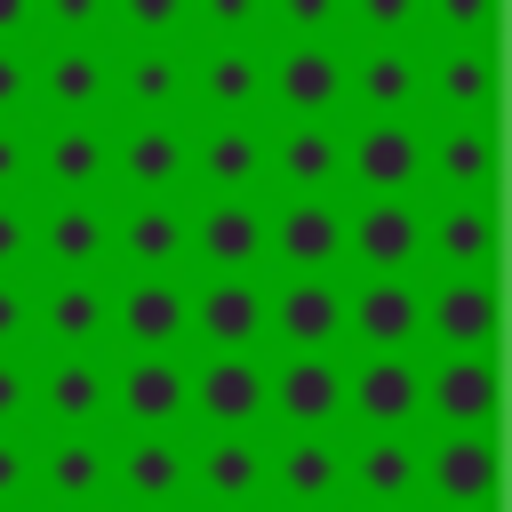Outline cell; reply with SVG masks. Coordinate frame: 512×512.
Masks as SVG:
<instances>
[{
    "mask_svg": "<svg viewBox=\"0 0 512 512\" xmlns=\"http://www.w3.org/2000/svg\"><path fill=\"white\" fill-rule=\"evenodd\" d=\"M32 120H112V40H32Z\"/></svg>",
    "mask_w": 512,
    "mask_h": 512,
    "instance_id": "obj_1",
    "label": "cell"
},
{
    "mask_svg": "<svg viewBox=\"0 0 512 512\" xmlns=\"http://www.w3.org/2000/svg\"><path fill=\"white\" fill-rule=\"evenodd\" d=\"M264 120H344V40H264Z\"/></svg>",
    "mask_w": 512,
    "mask_h": 512,
    "instance_id": "obj_2",
    "label": "cell"
},
{
    "mask_svg": "<svg viewBox=\"0 0 512 512\" xmlns=\"http://www.w3.org/2000/svg\"><path fill=\"white\" fill-rule=\"evenodd\" d=\"M344 120H424V40H344Z\"/></svg>",
    "mask_w": 512,
    "mask_h": 512,
    "instance_id": "obj_3",
    "label": "cell"
},
{
    "mask_svg": "<svg viewBox=\"0 0 512 512\" xmlns=\"http://www.w3.org/2000/svg\"><path fill=\"white\" fill-rule=\"evenodd\" d=\"M184 272H264V192H184Z\"/></svg>",
    "mask_w": 512,
    "mask_h": 512,
    "instance_id": "obj_4",
    "label": "cell"
},
{
    "mask_svg": "<svg viewBox=\"0 0 512 512\" xmlns=\"http://www.w3.org/2000/svg\"><path fill=\"white\" fill-rule=\"evenodd\" d=\"M264 272H344V192H264Z\"/></svg>",
    "mask_w": 512,
    "mask_h": 512,
    "instance_id": "obj_5",
    "label": "cell"
},
{
    "mask_svg": "<svg viewBox=\"0 0 512 512\" xmlns=\"http://www.w3.org/2000/svg\"><path fill=\"white\" fill-rule=\"evenodd\" d=\"M344 272H424V192H344Z\"/></svg>",
    "mask_w": 512,
    "mask_h": 512,
    "instance_id": "obj_6",
    "label": "cell"
},
{
    "mask_svg": "<svg viewBox=\"0 0 512 512\" xmlns=\"http://www.w3.org/2000/svg\"><path fill=\"white\" fill-rule=\"evenodd\" d=\"M112 352H192V272H112Z\"/></svg>",
    "mask_w": 512,
    "mask_h": 512,
    "instance_id": "obj_7",
    "label": "cell"
},
{
    "mask_svg": "<svg viewBox=\"0 0 512 512\" xmlns=\"http://www.w3.org/2000/svg\"><path fill=\"white\" fill-rule=\"evenodd\" d=\"M264 352H344V272H264Z\"/></svg>",
    "mask_w": 512,
    "mask_h": 512,
    "instance_id": "obj_8",
    "label": "cell"
},
{
    "mask_svg": "<svg viewBox=\"0 0 512 512\" xmlns=\"http://www.w3.org/2000/svg\"><path fill=\"white\" fill-rule=\"evenodd\" d=\"M344 352H424V272H344Z\"/></svg>",
    "mask_w": 512,
    "mask_h": 512,
    "instance_id": "obj_9",
    "label": "cell"
},
{
    "mask_svg": "<svg viewBox=\"0 0 512 512\" xmlns=\"http://www.w3.org/2000/svg\"><path fill=\"white\" fill-rule=\"evenodd\" d=\"M32 432H112V352H32Z\"/></svg>",
    "mask_w": 512,
    "mask_h": 512,
    "instance_id": "obj_10",
    "label": "cell"
},
{
    "mask_svg": "<svg viewBox=\"0 0 512 512\" xmlns=\"http://www.w3.org/2000/svg\"><path fill=\"white\" fill-rule=\"evenodd\" d=\"M112 120H192V48L112 40Z\"/></svg>",
    "mask_w": 512,
    "mask_h": 512,
    "instance_id": "obj_11",
    "label": "cell"
},
{
    "mask_svg": "<svg viewBox=\"0 0 512 512\" xmlns=\"http://www.w3.org/2000/svg\"><path fill=\"white\" fill-rule=\"evenodd\" d=\"M40 272H112V192H32Z\"/></svg>",
    "mask_w": 512,
    "mask_h": 512,
    "instance_id": "obj_12",
    "label": "cell"
},
{
    "mask_svg": "<svg viewBox=\"0 0 512 512\" xmlns=\"http://www.w3.org/2000/svg\"><path fill=\"white\" fill-rule=\"evenodd\" d=\"M264 432H344V352H272Z\"/></svg>",
    "mask_w": 512,
    "mask_h": 512,
    "instance_id": "obj_13",
    "label": "cell"
},
{
    "mask_svg": "<svg viewBox=\"0 0 512 512\" xmlns=\"http://www.w3.org/2000/svg\"><path fill=\"white\" fill-rule=\"evenodd\" d=\"M32 512H112V432H40Z\"/></svg>",
    "mask_w": 512,
    "mask_h": 512,
    "instance_id": "obj_14",
    "label": "cell"
},
{
    "mask_svg": "<svg viewBox=\"0 0 512 512\" xmlns=\"http://www.w3.org/2000/svg\"><path fill=\"white\" fill-rule=\"evenodd\" d=\"M264 360L272 352H192L184 432H264Z\"/></svg>",
    "mask_w": 512,
    "mask_h": 512,
    "instance_id": "obj_15",
    "label": "cell"
},
{
    "mask_svg": "<svg viewBox=\"0 0 512 512\" xmlns=\"http://www.w3.org/2000/svg\"><path fill=\"white\" fill-rule=\"evenodd\" d=\"M344 432H424L416 352H344Z\"/></svg>",
    "mask_w": 512,
    "mask_h": 512,
    "instance_id": "obj_16",
    "label": "cell"
},
{
    "mask_svg": "<svg viewBox=\"0 0 512 512\" xmlns=\"http://www.w3.org/2000/svg\"><path fill=\"white\" fill-rule=\"evenodd\" d=\"M32 352H112V272H40Z\"/></svg>",
    "mask_w": 512,
    "mask_h": 512,
    "instance_id": "obj_17",
    "label": "cell"
},
{
    "mask_svg": "<svg viewBox=\"0 0 512 512\" xmlns=\"http://www.w3.org/2000/svg\"><path fill=\"white\" fill-rule=\"evenodd\" d=\"M192 352H112V432H184Z\"/></svg>",
    "mask_w": 512,
    "mask_h": 512,
    "instance_id": "obj_18",
    "label": "cell"
},
{
    "mask_svg": "<svg viewBox=\"0 0 512 512\" xmlns=\"http://www.w3.org/2000/svg\"><path fill=\"white\" fill-rule=\"evenodd\" d=\"M424 432H496V352H416Z\"/></svg>",
    "mask_w": 512,
    "mask_h": 512,
    "instance_id": "obj_19",
    "label": "cell"
},
{
    "mask_svg": "<svg viewBox=\"0 0 512 512\" xmlns=\"http://www.w3.org/2000/svg\"><path fill=\"white\" fill-rule=\"evenodd\" d=\"M496 432H424V512H496Z\"/></svg>",
    "mask_w": 512,
    "mask_h": 512,
    "instance_id": "obj_20",
    "label": "cell"
},
{
    "mask_svg": "<svg viewBox=\"0 0 512 512\" xmlns=\"http://www.w3.org/2000/svg\"><path fill=\"white\" fill-rule=\"evenodd\" d=\"M192 120H264V40H184Z\"/></svg>",
    "mask_w": 512,
    "mask_h": 512,
    "instance_id": "obj_21",
    "label": "cell"
},
{
    "mask_svg": "<svg viewBox=\"0 0 512 512\" xmlns=\"http://www.w3.org/2000/svg\"><path fill=\"white\" fill-rule=\"evenodd\" d=\"M344 504L424 512V432H344Z\"/></svg>",
    "mask_w": 512,
    "mask_h": 512,
    "instance_id": "obj_22",
    "label": "cell"
},
{
    "mask_svg": "<svg viewBox=\"0 0 512 512\" xmlns=\"http://www.w3.org/2000/svg\"><path fill=\"white\" fill-rule=\"evenodd\" d=\"M424 120H496V40H424Z\"/></svg>",
    "mask_w": 512,
    "mask_h": 512,
    "instance_id": "obj_23",
    "label": "cell"
},
{
    "mask_svg": "<svg viewBox=\"0 0 512 512\" xmlns=\"http://www.w3.org/2000/svg\"><path fill=\"white\" fill-rule=\"evenodd\" d=\"M32 192H112V120H32Z\"/></svg>",
    "mask_w": 512,
    "mask_h": 512,
    "instance_id": "obj_24",
    "label": "cell"
},
{
    "mask_svg": "<svg viewBox=\"0 0 512 512\" xmlns=\"http://www.w3.org/2000/svg\"><path fill=\"white\" fill-rule=\"evenodd\" d=\"M264 192H344V120H264Z\"/></svg>",
    "mask_w": 512,
    "mask_h": 512,
    "instance_id": "obj_25",
    "label": "cell"
},
{
    "mask_svg": "<svg viewBox=\"0 0 512 512\" xmlns=\"http://www.w3.org/2000/svg\"><path fill=\"white\" fill-rule=\"evenodd\" d=\"M344 192H424V120H344Z\"/></svg>",
    "mask_w": 512,
    "mask_h": 512,
    "instance_id": "obj_26",
    "label": "cell"
},
{
    "mask_svg": "<svg viewBox=\"0 0 512 512\" xmlns=\"http://www.w3.org/2000/svg\"><path fill=\"white\" fill-rule=\"evenodd\" d=\"M112 272H184V192H112Z\"/></svg>",
    "mask_w": 512,
    "mask_h": 512,
    "instance_id": "obj_27",
    "label": "cell"
},
{
    "mask_svg": "<svg viewBox=\"0 0 512 512\" xmlns=\"http://www.w3.org/2000/svg\"><path fill=\"white\" fill-rule=\"evenodd\" d=\"M424 272H496V192H424Z\"/></svg>",
    "mask_w": 512,
    "mask_h": 512,
    "instance_id": "obj_28",
    "label": "cell"
},
{
    "mask_svg": "<svg viewBox=\"0 0 512 512\" xmlns=\"http://www.w3.org/2000/svg\"><path fill=\"white\" fill-rule=\"evenodd\" d=\"M192 352H264V272H192Z\"/></svg>",
    "mask_w": 512,
    "mask_h": 512,
    "instance_id": "obj_29",
    "label": "cell"
},
{
    "mask_svg": "<svg viewBox=\"0 0 512 512\" xmlns=\"http://www.w3.org/2000/svg\"><path fill=\"white\" fill-rule=\"evenodd\" d=\"M424 352H496V272H424Z\"/></svg>",
    "mask_w": 512,
    "mask_h": 512,
    "instance_id": "obj_30",
    "label": "cell"
},
{
    "mask_svg": "<svg viewBox=\"0 0 512 512\" xmlns=\"http://www.w3.org/2000/svg\"><path fill=\"white\" fill-rule=\"evenodd\" d=\"M264 504H344V432H264Z\"/></svg>",
    "mask_w": 512,
    "mask_h": 512,
    "instance_id": "obj_31",
    "label": "cell"
},
{
    "mask_svg": "<svg viewBox=\"0 0 512 512\" xmlns=\"http://www.w3.org/2000/svg\"><path fill=\"white\" fill-rule=\"evenodd\" d=\"M192 120H112V192H184Z\"/></svg>",
    "mask_w": 512,
    "mask_h": 512,
    "instance_id": "obj_32",
    "label": "cell"
},
{
    "mask_svg": "<svg viewBox=\"0 0 512 512\" xmlns=\"http://www.w3.org/2000/svg\"><path fill=\"white\" fill-rule=\"evenodd\" d=\"M192 440L184 432H112V504H184Z\"/></svg>",
    "mask_w": 512,
    "mask_h": 512,
    "instance_id": "obj_33",
    "label": "cell"
},
{
    "mask_svg": "<svg viewBox=\"0 0 512 512\" xmlns=\"http://www.w3.org/2000/svg\"><path fill=\"white\" fill-rule=\"evenodd\" d=\"M184 192H264V120H192Z\"/></svg>",
    "mask_w": 512,
    "mask_h": 512,
    "instance_id": "obj_34",
    "label": "cell"
},
{
    "mask_svg": "<svg viewBox=\"0 0 512 512\" xmlns=\"http://www.w3.org/2000/svg\"><path fill=\"white\" fill-rule=\"evenodd\" d=\"M192 496L184 504H264V432H184Z\"/></svg>",
    "mask_w": 512,
    "mask_h": 512,
    "instance_id": "obj_35",
    "label": "cell"
},
{
    "mask_svg": "<svg viewBox=\"0 0 512 512\" xmlns=\"http://www.w3.org/2000/svg\"><path fill=\"white\" fill-rule=\"evenodd\" d=\"M496 120H424V192H496Z\"/></svg>",
    "mask_w": 512,
    "mask_h": 512,
    "instance_id": "obj_36",
    "label": "cell"
},
{
    "mask_svg": "<svg viewBox=\"0 0 512 512\" xmlns=\"http://www.w3.org/2000/svg\"><path fill=\"white\" fill-rule=\"evenodd\" d=\"M344 40H424V0H344Z\"/></svg>",
    "mask_w": 512,
    "mask_h": 512,
    "instance_id": "obj_37",
    "label": "cell"
},
{
    "mask_svg": "<svg viewBox=\"0 0 512 512\" xmlns=\"http://www.w3.org/2000/svg\"><path fill=\"white\" fill-rule=\"evenodd\" d=\"M32 40H112V0H32Z\"/></svg>",
    "mask_w": 512,
    "mask_h": 512,
    "instance_id": "obj_38",
    "label": "cell"
},
{
    "mask_svg": "<svg viewBox=\"0 0 512 512\" xmlns=\"http://www.w3.org/2000/svg\"><path fill=\"white\" fill-rule=\"evenodd\" d=\"M264 40H344V0H264Z\"/></svg>",
    "mask_w": 512,
    "mask_h": 512,
    "instance_id": "obj_39",
    "label": "cell"
},
{
    "mask_svg": "<svg viewBox=\"0 0 512 512\" xmlns=\"http://www.w3.org/2000/svg\"><path fill=\"white\" fill-rule=\"evenodd\" d=\"M192 0H112V40H184Z\"/></svg>",
    "mask_w": 512,
    "mask_h": 512,
    "instance_id": "obj_40",
    "label": "cell"
},
{
    "mask_svg": "<svg viewBox=\"0 0 512 512\" xmlns=\"http://www.w3.org/2000/svg\"><path fill=\"white\" fill-rule=\"evenodd\" d=\"M184 40H264V0H192Z\"/></svg>",
    "mask_w": 512,
    "mask_h": 512,
    "instance_id": "obj_41",
    "label": "cell"
},
{
    "mask_svg": "<svg viewBox=\"0 0 512 512\" xmlns=\"http://www.w3.org/2000/svg\"><path fill=\"white\" fill-rule=\"evenodd\" d=\"M424 40H496V0H424Z\"/></svg>",
    "mask_w": 512,
    "mask_h": 512,
    "instance_id": "obj_42",
    "label": "cell"
},
{
    "mask_svg": "<svg viewBox=\"0 0 512 512\" xmlns=\"http://www.w3.org/2000/svg\"><path fill=\"white\" fill-rule=\"evenodd\" d=\"M32 304L40 272H0V352H32Z\"/></svg>",
    "mask_w": 512,
    "mask_h": 512,
    "instance_id": "obj_43",
    "label": "cell"
},
{
    "mask_svg": "<svg viewBox=\"0 0 512 512\" xmlns=\"http://www.w3.org/2000/svg\"><path fill=\"white\" fill-rule=\"evenodd\" d=\"M0 272H40L32 264V192H0Z\"/></svg>",
    "mask_w": 512,
    "mask_h": 512,
    "instance_id": "obj_44",
    "label": "cell"
},
{
    "mask_svg": "<svg viewBox=\"0 0 512 512\" xmlns=\"http://www.w3.org/2000/svg\"><path fill=\"white\" fill-rule=\"evenodd\" d=\"M0 120H32V40H0Z\"/></svg>",
    "mask_w": 512,
    "mask_h": 512,
    "instance_id": "obj_45",
    "label": "cell"
},
{
    "mask_svg": "<svg viewBox=\"0 0 512 512\" xmlns=\"http://www.w3.org/2000/svg\"><path fill=\"white\" fill-rule=\"evenodd\" d=\"M0 432H32V352H0Z\"/></svg>",
    "mask_w": 512,
    "mask_h": 512,
    "instance_id": "obj_46",
    "label": "cell"
},
{
    "mask_svg": "<svg viewBox=\"0 0 512 512\" xmlns=\"http://www.w3.org/2000/svg\"><path fill=\"white\" fill-rule=\"evenodd\" d=\"M32 448L40 432H0V504H32Z\"/></svg>",
    "mask_w": 512,
    "mask_h": 512,
    "instance_id": "obj_47",
    "label": "cell"
},
{
    "mask_svg": "<svg viewBox=\"0 0 512 512\" xmlns=\"http://www.w3.org/2000/svg\"><path fill=\"white\" fill-rule=\"evenodd\" d=\"M0 192H32V120H0Z\"/></svg>",
    "mask_w": 512,
    "mask_h": 512,
    "instance_id": "obj_48",
    "label": "cell"
},
{
    "mask_svg": "<svg viewBox=\"0 0 512 512\" xmlns=\"http://www.w3.org/2000/svg\"><path fill=\"white\" fill-rule=\"evenodd\" d=\"M0 40H32V0H0Z\"/></svg>",
    "mask_w": 512,
    "mask_h": 512,
    "instance_id": "obj_49",
    "label": "cell"
},
{
    "mask_svg": "<svg viewBox=\"0 0 512 512\" xmlns=\"http://www.w3.org/2000/svg\"><path fill=\"white\" fill-rule=\"evenodd\" d=\"M264 512H344V504H264Z\"/></svg>",
    "mask_w": 512,
    "mask_h": 512,
    "instance_id": "obj_50",
    "label": "cell"
},
{
    "mask_svg": "<svg viewBox=\"0 0 512 512\" xmlns=\"http://www.w3.org/2000/svg\"><path fill=\"white\" fill-rule=\"evenodd\" d=\"M112 512H184V504H112Z\"/></svg>",
    "mask_w": 512,
    "mask_h": 512,
    "instance_id": "obj_51",
    "label": "cell"
},
{
    "mask_svg": "<svg viewBox=\"0 0 512 512\" xmlns=\"http://www.w3.org/2000/svg\"><path fill=\"white\" fill-rule=\"evenodd\" d=\"M344 512H416V504H344Z\"/></svg>",
    "mask_w": 512,
    "mask_h": 512,
    "instance_id": "obj_52",
    "label": "cell"
},
{
    "mask_svg": "<svg viewBox=\"0 0 512 512\" xmlns=\"http://www.w3.org/2000/svg\"><path fill=\"white\" fill-rule=\"evenodd\" d=\"M200 512H264V504H200Z\"/></svg>",
    "mask_w": 512,
    "mask_h": 512,
    "instance_id": "obj_53",
    "label": "cell"
},
{
    "mask_svg": "<svg viewBox=\"0 0 512 512\" xmlns=\"http://www.w3.org/2000/svg\"><path fill=\"white\" fill-rule=\"evenodd\" d=\"M0 512H32V504H0Z\"/></svg>",
    "mask_w": 512,
    "mask_h": 512,
    "instance_id": "obj_54",
    "label": "cell"
}]
</instances>
